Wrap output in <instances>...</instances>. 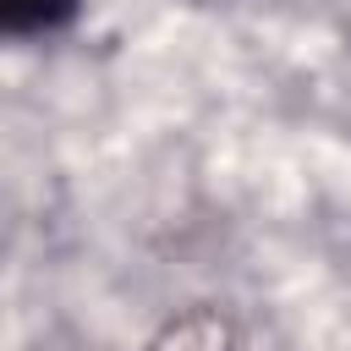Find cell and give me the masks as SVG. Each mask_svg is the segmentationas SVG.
I'll list each match as a JSON object with an SVG mask.
<instances>
[{
  "mask_svg": "<svg viewBox=\"0 0 351 351\" xmlns=\"http://www.w3.org/2000/svg\"><path fill=\"white\" fill-rule=\"evenodd\" d=\"M77 16V0H0V38H38Z\"/></svg>",
  "mask_w": 351,
  "mask_h": 351,
  "instance_id": "1",
  "label": "cell"
}]
</instances>
